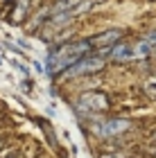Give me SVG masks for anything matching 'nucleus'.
Segmentation results:
<instances>
[{
	"mask_svg": "<svg viewBox=\"0 0 156 158\" xmlns=\"http://www.w3.org/2000/svg\"><path fill=\"white\" fill-rule=\"evenodd\" d=\"M91 41H77V43H63V45L54 48L48 54L45 61V73L57 75V73H66L68 68H73L77 61H82L84 56H88L91 52Z\"/></svg>",
	"mask_w": 156,
	"mask_h": 158,
	"instance_id": "1",
	"label": "nucleus"
},
{
	"mask_svg": "<svg viewBox=\"0 0 156 158\" xmlns=\"http://www.w3.org/2000/svg\"><path fill=\"white\" fill-rule=\"evenodd\" d=\"M131 129V122L129 120H122V118H113V120H104L100 124H95V135L100 138H113V135H122Z\"/></svg>",
	"mask_w": 156,
	"mask_h": 158,
	"instance_id": "2",
	"label": "nucleus"
},
{
	"mask_svg": "<svg viewBox=\"0 0 156 158\" xmlns=\"http://www.w3.org/2000/svg\"><path fill=\"white\" fill-rule=\"evenodd\" d=\"M104 68V61L100 56H84L82 61H77L73 68L66 70V77H82V75H91V73H100Z\"/></svg>",
	"mask_w": 156,
	"mask_h": 158,
	"instance_id": "3",
	"label": "nucleus"
},
{
	"mask_svg": "<svg viewBox=\"0 0 156 158\" xmlns=\"http://www.w3.org/2000/svg\"><path fill=\"white\" fill-rule=\"evenodd\" d=\"M79 106L84 111H106L109 109V99H106L104 93H88V95L82 97Z\"/></svg>",
	"mask_w": 156,
	"mask_h": 158,
	"instance_id": "4",
	"label": "nucleus"
},
{
	"mask_svg": "<svg viewBox=\"0 0 156 158\" xmlns=\"http://www.w3.org/2000/svg\"><path fill=\"white\" fill-rule=\"evenodd\" d=\"M120 36H122V32H120V30H106V32H102V34H97V36L91 39V45H93V48L116 45Z\"/></svg>",
	"mask_w": 156,
	"mask_h": 158,
	"instance_id": "5",
	"label": "nucleus"
},
{
	"mask_svg": "<svg viewBox=\"0 0 156 158\" xmlns=\"http://www.w3.org/2000/svg\"><path fill=\"white\" fill-rule=\"evenodd\" d=\"M109 56L113 61H129L133 59V45H127V43H116L109 50Z\"/></svg>",
	"mask_w": 156,
	"mask_h": 158,
	"instance_id": "6",
	"label": "nucleus"
},
{
	"mask_svg": "<svg viewBox=\"0 0 156 158\" xmlns=\"http://www.w3.org/2000/svg\"><path fill=\"white\" fill-rule=\"evenodd\" d=\"M150 52H152V45L147 41H140V43L133 45V59H147Z\"/></svg>",
	"mask_w": 156,
	"mask_h": 158,
	"instance_id": "7",
	"label": "nucleus"
},
{
	"mask_svg": "<svg viewBox=\"0 0 156 158\" xmlns=\"http://www.w3.org/2000/svg\"><path fill=\"white\" fill-rule=\"evenodd\" d=\"M39 124L43 127V133L48 135V138H50V145H52V147H57V138H54V133H52V127L48 124V122H43V120H39Z\"/></svg>",
	"mask_w": 156,
	"mask_h": 158,
	"instance_id": "8",
	"label": "nucleus"
},
{
	"mask_svg": "<svg viewBox=\"0 0 156 158\" xmlns=\"http://www.w3.org/2000/svg\"><path fill=\"white\" fill-rule=\"evenodd\" d=\"M147 43H150V45H156V32L154 34H147V39H145Z\"/></svg>",
	"mask_w": 156,
	"mask_h": 158,
	"instance_id": "9",
	"label": "nucleus"
}]
</instances>
